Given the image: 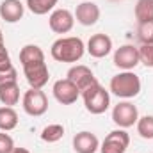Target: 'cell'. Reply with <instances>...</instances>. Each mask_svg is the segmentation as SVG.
<instances>
[{
  "instance_id": "6da1fadb",
  "label": "cell",
  "mask_w": 153,
  "mask_h": 153,
  "mask_svg": "<svg viewBox=\"0 0 153 153\" xmlns=\"http://www.w3.org/2000/svg\"><path fill=\"white\" fill-rule=\"evenodd\" d=\"M85 45L80 38L70 36V38H59L53 41L50 53L57 62H78L84 57Z\"/></svg>"
},
{
  "instance_id": "7a4b0ae2",
  "label": "cell",
  "mask_w": 153,
  "mask_h": 153,
  "mask_svg": "<svg viewBox=\"0 0 153 153\" xmlns=\"http://www.w3.org/2000/svg\"><path fill=\"white\" fill-rule=\"evenodd\" d=\"M109 89L117 98H135L141 93V78L134 71H121L111 78Z\"/></svg>"
},
{
  "instance_id": "3957f363",
  "label": "cell",
  "mask_w": 153,
  "mask_h": 153,
  "mask_svg": "<svg viewBox=\"0 0 153 153\" xmlns=\"http://www.w3.org/2000/svg\"><path fill=\"white\" fill-rule=\"evenodd\" d=\"M80 96L84 100L85 111L91 114H103L111 105V94L103 85H100V82L91 85L89 89L82 91Z\"/></svg>"
},
{
  "instance_id": "277c9868",
  "label": "cell",
  "mask_w": 153,
  "mask_h": 153,
  "mask_svg": "<svg viewBox=\"0 0 153 153\" xmlns=\"http://www.w3.org/2000/svg\"><path fill=\"white\" fill-rule=\"evenodd\" d=\"M22 105H23V111L29 116H43L48 111V98L46 94L41 91V89H29L25 91L23 98H22Z\"/></svg>"
},
{
  "instance_id": "5b68a950",
  "label": "cell",
  "mask_w": 153,
  "mask_h": 153,
  "mask_svg": "<svg viewBox=\"0 0 153 153\" xmlns=\"http://www.w3.org/2000/svg\"><path fill=\"white\" fill-rule=\"evenodd\" d=\"M139 111L132 102H119L112 109V121L119 128H130L137 123Z\"/></svg>"
},
{
  "instance_id": "8992f818",
  "label": "cell",
  "mask_w": 153,
  "mask_h": 153,
  "mask_svg": "<svg viewBox=\"0 0 153 153\" xmlns=\"http://www.w3.org/2000/svg\"><path fill=\"white\" fill-rule=\"evenodd\" d=\"M130 144V135L125 132V128H117L112 130L111 134H107V137L103 139L100 152L102 153H125Z\"/></svg>"
},
{
  "instance_id": "52a82bcc",
  "label": "cell",
  "mask_w": 153,
  "mask_h": 153,
  "mask_svg": "<svg viewBox=\"0 0 153 153\" xmlns=\"http://www.w3.org/2000/svg\"><path fill=\"white\" fill-rule=\"evenodd\" d=\"M52 91H53L55 100H57L59 103H62V105H71V103H75L76 100H78V96H80L78 87H76L70 78H61V80H57V82L53 84Z\"/></svg>"
},
{
  "instance_id": "ba28073f",
  "label": "cell",
  "mask_w": 153,
  "mask_h": 153,
  "mask_svg": "<svg viewBox=\"0 0 153 153\" xmlns=\"http://www.w3.org/2000/svg\"><path fill=\"white\" fill-rule=\"evenodd\" d=\"M23 75H25L29 85H30L32 89H43V87L48 84L50 71H48L46 62L43 61V62H34V64L23 66Z\"/></svg>"
},
{
  "instance_id": "9c48e42d",
  "label": "cell",
  "mask_w": 153,
  "mask_h": 153,
  "mask_svg": "<svg viewBox=\"0 0 153 153\" xmlns=\"http://www.w3.org/2000/svg\"><path fill=\"white\" fill-rule=\"evenodd\" d=\"M114 64L123 71H132L139 64V50L134 45H123L114 52Z\"/></svg>"
},
{
  "instance_id": "30bf717a",
  "label": "cell",
  "mask_w": 153,
  "mask_h": 153,
  "mask_svg": "<svg viewBox=\"0 0 153 153\" xmlns=\"http://www.w3.org/2000/svg\"><path fill=\"white\" fill-rule=\"evenodd\" d=\"M48 25L55 34H68L75 25V14L68 9H55L48 18Z\"/></svg>"
},
{
  "instance_id": "8fae6325",
  "label": "cell",
  "mask_w": 153,
  "mask_h": 153,
  "mask_svg": "<svg viewBox=\"0 0 153 153\" xmlns=\"http://www.w3.org/2000/svg\"><path fill=\"white\" fill-rule=\"evenodd\" d=\"M66 78H70V80L75 84L80 93L85 91V89H89L91 85L98 84V80H96L94 73L91 71V68H87V66H84V64L71 66V68L68 70V76H66Z\"/></svg>"
},
{
  "instance_id": "7c38bea8",
  "label": "cell",
  "mask_w": 153,
  "mask_h": 153,
  "mask_svg": "<svg viewBox=\"0 0 153 153\" xmlns=\"http://www.w3.org/2000/svg\"><path fill=\"white\" fill-rule=\"evenodd\" d=\"M85 50H87L89 55L94 57V59L107 57V55L112 52V39L109 38L107 34H93V36L89 38V41H87Z\"/></svg>"
},
{
  "instance_id": "4fadbf2b",
  "label": "cell",
  "mask_w": 153,
  "mask_h": 153,
  "mask_svg": "<svg viewBox=\"0 0 153 153\" xmlns=\"http://www.w3.org/2000/svg\"><path fill=\"white\" fill-rule=\"evenodd\" d=\"M75 20L84 27L94 25L100 20V7L94 2H82V4H78L75 11Z\"/></svg>"
},
{
  "instance_id": "5bb4252c",
  "label": "cell",
  "mask_w": 153,
  "mask_h": 153,
  "mask_svg": "<svg viewBox=\"0 0 153 153\" xmlns=\"http://www.w3.org/2000/svg\"><path fill=\"white\" fill-rule=\"evenodd\" d=\"M25 5L20 0H2L0 4V18L7 23H16L23 18Z\"/></svg>"
},
{
  "instance_id": "9a60e30c",
  "label": "cell",
  "mask_w": 153,
  "mask_h": 153,
  "mask_svg": "<svg viewBox=\"0 0 153 153\" xmlns=\"http://www.w3.org/2000/svg\"><path fill=\"white\" fill-rule=\"evenodd\" d=\"M100 148V141L91 132H78L73 137V150L76 153H96Z\"/></svg>"
},
{
  "instance_id": "2e32d148",
  "label": "cell",
  "mask_w": 153,
  "mask_h": 153,
  "mask_svg": "<svg viewBox=\"0 0 153 153\" xmlns=\"http://www.w3.org/2000/svg\"><path fill=\"white\" fill-rule=\"evenodd\" d=\"M0 102L5 107L18 105L20 102V85L18 82H7L0 85Z\"/></svg>"
},
{
  "instance_id": "e0dca14e",
  "label": "cell",
  "mask_w": 153,
  "mask_h": 153,
  "mask_svg": "<svg viewBox=\"0 0 153 153\" xmlns=\"http://www.w3.org/2000/svg\"><path fill=\"white\" fill-rule=\"evenodd\" d=\"M43 61H45V52L39 48L38 45H25L20 50L22 68L23 66H29V64H34V62H43Z\"/></svg>"
},
{
  "instance_id": "ac0fdd59",
  "label": "cell",
  "mask_w": 153,
  "mask_h": 153,
  "mask_svg": "<svg viewBox=\"0 0 153 153\" xmlns=\"http://www.w3.org/2000/svg\"><path fill=\"white\" fill-rule=\"evenodd\" d=\"M18 126V114L13 107H0V130L11 132Z\"/></svg>"
},
{
  "instance_id": "d6986e66",
  "label": "cell",
  "mask_w": 153,
  "mask_h": 153,
  "mask_svg": "<svg viewBox=\"0 0 153 153\" xmlns=\"http://www.w3.org/2000/svg\"><path fill=\"white\" fill-rule=\"evenodd\" d=\"M134 13H135L137 23L153 20V0H137Z\"/></svg>"
},
{
  "instance_id": "ffe728a7",
  "label": "cell",
  "mask_w": 153,
  "mask_h": 153,
  "mask_svg": "<svg viewBox=\"0 0 153 153\" xmlns=\"http://www.w3.org/2000/svg\"><path fill=\"white\" fill-rule=\"evenodd\" d=\"M59 0H27V7L32 14H38L43 16L46 13H50L55 5H57Z\"/></svg>"
},
{
  "instance_id": "44dd1931",
  "label": "cell",
  "mask_w": 153,
  "mask_h": 153,
  "mask_svg": "<svg viewBox=\"0 0 153 153\" xmlns=\"http://www.w3.org/2000/svg\"><path fill=\"white\" fill-rule=\"evenodd\" d=\"M62 135H64V126L59 125V123L48 125V126H45L43 132H41V139H43L45 143H57V141L62 139Z\"/></svg>"
},
{
  "instance_id": "7402d4cb",
  "label": "cell",
  "mask_w": 153,
  "mask_h": 153,
  "mask_svg": "<svg viewBox=\"0 0 153 153\" xmlns=\"http://www.w3.org/2000/svg\"><path fill=\"white\" fill-rule=\"evenodd\" d=\"M137 134L143 137V139H148L152 141L153 139V116H143L137 119Z\"/></svg>"
},
{
  "instance_id": "603a6c76",
  "label": "cell",
  "mask_w": 153,
  "mask_h": 153,
  "mask_svg": "<svg viewBox=\"0 0 153 153\" xmlns=\"http://www.w3.org/2000/svg\"><path fill=\"white\" fill-rule=\"evenodd\" d=\"M137 38L141 45H153V20L137 23Z\"/></svg>"
},
{
  "instance_id": "cb8c5ba5",
  "label": "cell",
  "mask_w": 153,
  "mask_h": 153,
  "mask_svg": "<svg viewBox=\"0 0 153 153\" xmlns=\"http://www.w3.org/2000/svg\"><path fill=\"white\" fill-rule=\"evenodd\" d=\"M139 50V62H143L146 68H153V45H141Z\"/></svg>"
},
{
  "instance_id": "d4e9b609",
  "label": "cell",
  "mask_w": 153,
  "mask_h": 153,
  "mask_svg": "<svg viewBox=\"0 0 153 153\" xmlns=\"http://www.w3.org/2000/svg\"><path fill=\"white\" fill-rule=\"evenodd\" d=\"M14 148V141L9 134L0 132V153H9Z\"/></svg>"
},
{
  "instance_id": "484cf974",
  "label": "cell",
  "mask_w": 153,
  "mask_h": 153,
  "mask_svg": "<svg viewBox=\"0 0 153 153\" xmlns=\"http://www.w3.org/2000/svg\"><path fill=\"white\" fill-rule=\"evenodd\" d=\"M7 82H18V71L14 66L5 70V71H0V85L7 84Z\"/></svg>"
},
{
  "instance_id": "4316f807",
  "label": "cell",
  "mask_w": 153,
  "mask_h": 153,
  "mask_svg": "<svg viewBox=\"0 0 153 153\" xmlns=\"http://www.w3.org/2000/svg\"><path fill=\"white\" fill-rule=\"evenodd\" d=\"M9 68H13L9 52H7V48H0V71H5Z\"/></svg>"
},
{
  "instance_id": "83f0119b",
  "label": "cell",
  "mask_w": 153,
  "mask_h": 153,
  "mask_svg": "<svg viewBox=\"0 0 153 153\" xmlns=\"http://www.w3.org/2000/svg\"><path fill=\"white\" fill-rule=\"evenodd\" d=\"M9 153H30V152H29L27 148H16V146H14V148H13Z\"/></svg>"
},
{
  "instance_id": "f1b7e54d",
  "label": "cell",
  "mask_w": 153,
  "mask_h": 153,
  "mask_svg": "<svg viewBox=\"0 0 153 153\" xmlns=\"http://www.w3.org/2000/svg\"><path fill=\"white\" fill-rule=\"evenodd\" d=\"M0 48H5V43H4V34H2V29H0Z\"/></svg>"
}]
</instances>
